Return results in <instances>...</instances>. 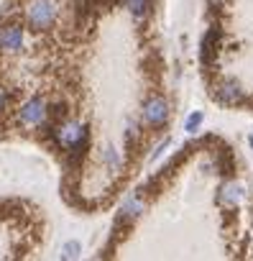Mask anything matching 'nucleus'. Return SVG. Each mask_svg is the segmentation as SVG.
<instances>
[{"label": "nucleus", "mask_w": 253, "mask_h": 261, "mask_svg": "<svg viewBox=\"0 0 253 261\" xmlns=\"http://www.w3.org/2000/svg\"><path fill=\"white\" fill-rule=\"evenodd\" d=\"M51 139H54L57 149L64 151L67 156H79V154H85V149L90 144V125L77 118H64L57 125H51Z\"/></svg>", "instance_id": "1"}, {"label": "nucleus", "mask_w": 253, "mask_h": 261, "mask_svg": "<svg viewBox=\"0 0 253 261\" xmlns=\"http://www.w3.org/2000/svg\"><path fill=\"white\" fill-rule=\"evenodd\" d=\"M125 8L131 11V16L133 18H146L149 16V11H151V0H125Z\"/></svg>", "instance_id": "9"}, {"label": "nucleus", "mask_w": 253, "mask_h": 261, "mask_svg": "<svg viewBox=\"0 0 253 261\" xmlns=\"http://www.w3.org/2000/svg\"><path fill=\"white\" fill-rule=\"evenodd\" d=\"M8 102H11V95H8V87L0 82V115L6 113V108H8Z\"/></svg>", "instance_id": "13"}, {"label": "nucleus", "mask_w": 253, "mask_h": 261, "mask_svg": "<svg viewBox=\"0 0 253 261\" xmlns=\"http://www.w3.org/2000/svg\"><path fill=\"white\" fill-rule=\"evenodd\" d=\"M105 164H107L113 172H118L120 164H123V162H120V154H118L115 149H105Z\"/></svg>", "instance_id": "11"}, {"label": "nucleus", "mask_w": 253, "mask_h": 261, "mask_svg": "<svg viewBox=\"0 0 253 261\" xmlns=\"http://www.w3.org/2000/svg\"><path fill=\"white\" fill-rule=\"evenodd\" d=\"M222 3H225V0H222Z\"/></svg>", "instance_id": "15"}, {"label": "nucleus", "mask_w": 253, "mask_h": 261, "mask_svg": "<svg viewBox=\"0 0 253 261\" xmlns=\"http://www.w3.org/2000/svg\"><path fill=\"white\" fill-rule=\"evenodd\" d=\"M202 120H205L202 113H192V115L187 118V123H184V130H187V134H194V130L202 125Z\"/></svg>", "instance_id": "12"}, {"label": "nucleus", "mask_w": 253, "mask_h": 261, "mask_svg": "<svg viewBox=\"0 0 253 261\" xmlns=\"http://www.w3.org/2000/svg\"><path fill=\"white\" fill-rule=\"evenodd\" d=\"M215 97H217L222 105H235V102H240V100H243V90L238 87V82L225 80V82L215 90Z\"/></svg>", "instance_id": "6"}, {"label": "nucleus", "mask_w": 253, "mask_h": 261, "mask_svg": "<svg viewBox=\"0 0 253 261\" xmlns=\"http://www.w3.org/2000/svg\"><path fill=\"white\" fill-rule=\"evenodd\" d=\"M250 146H253V136H250Z\"/></svg>", "instance_id": "14"}, {"label": "nucleus", "mask_w": 253, "mask_h": 261, "mask_svg": "<svg viewBox=\"0 0 253 261\" xmlns=\"http://www.w3.org/2000/svg\"><path fill=\"white\" fill-rule=\"evenodd\" d=\"M141 120L149 128H161L169 120V102L161 95H151L144 102V108H141Z\"/></svg>", "instance_id": "5"}, {"label": "nucleus", "mask_w": 253, "mask_h": 261, "mask_svg": "<svg viewBox=\"0 0 253 261\" xmlns=\"http://www.w3.org/2000/svg\"><path fill=\"white\" fill-rule=\"evenodd\" d=\"M144 207H146V200H144V195H131L128 200H125L123 205H120V220H136L141 213H144Z\"/></svg>", "instance_id": "7"}, {"label": "nucleus", "mask_w": 253, "mask_h": 261, "mask_svg": "<svg viewBox=\"0 0 253 261\" xmlns=\"http://www.w3.org/2000/svg\"><path fill=\"white\" fill-rule=\"evenodd\" d=\"M62 258H79L82 256V243L79 241H67V243H62V253H59Z\"/></svg>", "instance_id": "10"}, {"label": "nucleus", "mask_w": 253, "mask_h": 261, "mask_svg": "<svg viewBox=\"0 0 253 261\" xmlns=\"http://www.w3.org/2000/svg\"><path fill=\"white\" fill-rule=\"evenodd\" d=\"M59 18V6L57 0H26L23 6V23L29 31L44 34L49 29H54Z\"/></svg>", "instance_id": "3"}, {"label": "nucleus", "mask_w": 253, "mask_h": 261, "mask_svg": "<svg viewBox=\"0 0 253 261\" xmlns=\"http://www.w3.org/2000/svg\"><path fill=\"white\" fill-rule=\"evenodd\" d=\"M240 197H243V187L235 185V182H228V185L220 190V200H222L225 205H235V202H240Z\"/></svg>", "instance_id": "8"}, {"label": "nucleus", "mask_w": 253, "mask_h": 261, "mask_svg": "<svg viewBox=\"0 0 253 261\" xmlns=\"http://www.w3.org/2000/svg\"><path fill=\"white\" fill-rule=\"evenodd\" d=\"M51 102L44 95H31L16 108V123L26 130H41L51 125Z\"/></svg>", "instance_id": "2"}, {"label": "nucleus", "mask_w": 253, "mask_h": 261, "mask_svg": "<svg viewBox=\"0 0 253 261\" xmlns=\"http://www.w3.org/2000/svg\"><path fill=\"white\" fill-rule=\"evenodd\" d=\"M26 23H3L0 26V54L3 57H18L26 49Z\"/></svg>", "instance_id": "4"}]
</instances>
